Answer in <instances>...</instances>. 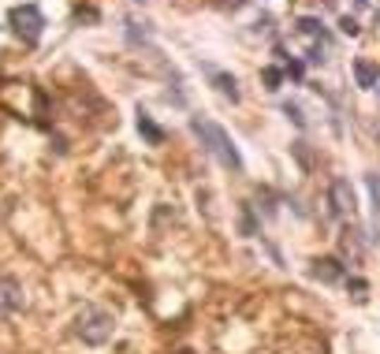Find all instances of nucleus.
Instances as JSON below:
<instances>
[{"label":"nucleus","instance_id":"f257e3e1","mask_svg":"<svg viewBox=\"0 0 380 354\" xmlns=\"http://www.w3.org/2000/svg\"><path fill=\"white\" fill-rule=\"evenodd\" d=\"M190 130L202 138V146L213 153L224 168H231V172H243V157H239V149H235V142H231V135H228L224 127H216V123L198 120V116H194V120H190Z\"/></svg>","mask_w":380,"mask_h":354},{"label":"nucleus","instance_id":"f03ea898","mask_svg":"<svg viewBox=\"0 0 380 354\" xmlns=\"http://www.w3.org/2000/svg\"><path fill=\"white\" fill-rule=\"evenodd\" d=\"M75 336L90 347H104L116 336V317L101 306H82L75 313Z\"/></svg>","mask_w":380,"mask_h":354},{"label":"nucleus","instance_id":"7ed1b4c3","mask_svg":"<svg viewBox=\"0 0 380 354\" xmlns=\"http://www.w3.org/2000/svg\"><path fill=\"white\" fill-rule=\"evenodd\" d=\"M11 30H16L26 45H37V37L45 30V16L37 4H23V8H11Z\"/></svg>","mask_w":380,"mask_h":354},{"label":"nucleus","instance_id":"20e7f679","mask_svg":"<svg viewBox=\"0 0 380 354\" xmlns=\"http://www.w3.org/2000/svg\"><path fill=\"white\" fill-rule=\"evenodd\" d=\"M329 198H332V213H336V216H350V220H355L358 202H355V190H350V183H347V179H332Z\"/></svg>","mask_w":380,"mask_h":354},{"label":"nucleus","instance_id":"39448f33","mask_svg":"<svg viewBox=\"0 0 380 354\" xmlns=\"http://www.w3.org/2000/svg\"><path fill=\"white\" fill-rule=\"evenodd\" d=\"M309 276L321 283H339L343 280V261L339 257H313L309 261Z\"/></svg>","mask_w":380,"mask_h":354},{"label":"nucleus","instance_id":"423d86ee","mask_svg":"<svg viewBox=\"0 0 380 354\" xmlns=\"http://www.w3.org/2000/svg\"><path fill=\"white\" fill-rule=\"evenodd\" d=\"M23 310V283L16 276H0V313Z\"/></svg>","mask_w":380,"mask_h":354},{"label":"nucleus","instance_id":"0eeeda50","mask_svg":"<svg viewBox=\"0 0 380 354\" xmlns=\"http://www.w3.org/2000/svg\"><path fill=\"white\" fill-rule=\"evenodd\" d=\"M355 78H358V86L362 90H373L376 83H380V71H376V63L373 60H355Z\"/></svg>","mask_w":380,"mask_h":354},{"label":"nucleus","instance_id":"6e6552de","mask_svg":"<svg viewBox=\"0 0 380 354\" xmlns=\"http://www.w3.org/2000/svg\"><path fill=\"white\" fill-rule=\"evenodd\" d=\"M138 130H142V135H146V142H153V146H161V142H164V130L157 127V123L149 120L146 112H138Z\"/></svg>","mask_w":380,"mask_h":354},{"label":"nucleus","instance_id":"1a4fd4ad","mask_svg":"<svg viewBox=\"0 0 380 354\" xmlns=\"http://www.w3.org/2000/svg\"><path fill=\"white\" fill-rule=\"evenodd\" d=\"M213 83H216V90H220L224 97L239 101V90H235V78H231V75H213Z\"/></svg>","mask_w":380,"mask_h":354},{"label":"nucleus","instance_id":"9d476101","mask_svg":"<svg viewBox=\"0 0 380 354\" xmlns=\"http://www.w3.org/2000/svg\"><path fill=\"white\" fill-rule=\"evenodd\" d=\"M261 83H265V90H280L283 71H280V68H265V71H261Z\"/></svg>","mask_w":380,"mask_h":354},{"label":"nucleus","instance_id":"9b49d317","mask_svg":"<svg viewBox=\"0 0 380 354\" xmlns=\"http://www.w3.org/2000/svg\"><path fill=\"white\" fill-rule=\"evenodd\" d=\"M365 187H369V194H373V209H376V216H380V176L369 172V176H365Z\"/></svg>","mask_w":380,"mask_h":354},{"label":"nucleus","instance_id":"f8f14e48","mask_svg":"<svg viewBox=\"0 0 380 354\" xmlns=\"http://www.w3.org/2000/svg\"><path fill=\"white\" fill-rule=\"evenodd\" d=\"M339 30H343L347 37H358V30H362V26H358L355 19H350V16H343V19H339Z\"/></svg>","mask_w":380,"mask_h":354},{"label":"nucleus","instance_id":"ddd939ff","mask_svg":"<svg viewBox=\"0 0 380 354\" xmlns=\"http://www.w3.org/2000/svg\"><path fill=\"white\" fill-rule=\"evenodd\" d=\"M283 112L291 116V120H295L298 127H306V116H302V109H298V104H291V101H287V104H283Z\"/></svg>","mask_w":380,"mask_h":354},{"label":"nucleus","instance_id":"4468645a","mask_svg":"<svg viewBox=\"0 0 380 354\" xmlns=\"http://www.w3.org/2000/svg\"><path fill=\"white\" fill-rule=\"evenodd\" d=\"M287 75H291V78H302V63H295V60H287Z\"/></svg>","mask_w":380,"mask_h":354},{"label":"nucleus","instance_id":"2eb2a0df","mask_svg":"<svg viewBox=\"0 0 380 354\" xmlns=\"http://www.w3.org/2000/svg\"><path fill=\"white\" fill-rule=\"evenodd\" d=\"M355 4H358V8H365V4H369V0H355Z\"/></svg>","mask_w":380,"mask_h":354},{"label":"nucleus","instance_id":"dca6fc26","mask_svg":"<svg viewBox=\"0 0 380 354\" xmlns=\"http://www.w3.org/2000/svg\"><path fill=\"white\" fill-rule=\"evenodd\" d=\"M179 354H194V350H187V347H183V350H179Z\"/></svg>","mask_w":380,"mask_h":354}]
</instances>
